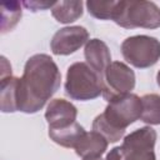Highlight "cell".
I'll list each match as a JSON object with an SVG mask.
<instances>
[{
	"mask_svg": "<svg viewBox=\"0 0 160 160\" xmlns=\"http://www.w3.org/2000/svg\"><path fill=\"white\" fill-rule=\"evenodd\" d=\"M61 74L51 56L35 54L25 64L24 74L18 80L16 108L25 114H35L58 91Z\"/></svg>",
	"mask_w": 160,
	"mask_h": 160,
	"instance_id": "6da1fadb",
	"label": "cell"
},
{
	"mask_svg": "<svg viewBox=\"0 0 160 160\" xmlns=\"http://www.w3.org/2000/svg\"><path fill=\"white\" fill-rule=\"evenodd\" d=\"M141 98L135 94H126L109 101L105 111L92 121V130L101 134L108 142L119 141L126 128L141 116Z\"/></svg>",
	"mask_w": 160,
	"mask_h": 160,
	"instance_id": "7a4b0ae2",
	"label": "cell"
},
{
	"mask_svg": "<svg viewBox=\"0 0 160 160\" xmlns=\"http://www.w3.org/2000/svg\"><path fill=\"white\" fill-rule=\"evenodd\" d=\"M111 20L125 29H156L160 28V8L146 0H121L116 2Z\"/></svg>",
	"mask_w": 160,
	"mask_h": 160,
	"instance_id": "3957f363",
	"label": "cell"
},
{
	"mask_svg": "<svg viewBox=\"0 0 160 160\" xmlns=\"http://www.w3.org/2000/svg\"><path fill=\"white\" fill-rule=\"evenodd\" d=\"M65 92L72 100L96 99L102 94L101 78L86 62H74L68 68Z\"/></svg>",
	"mask_w": 160,
	"mask_h": 160,
	"instance_id": "277c9868",
	"label": "cell"
},
{
	"mask_svg": "<svg viewBox=\"0 0 160 160\" xmlns=\"http://www.w3.org/2000/svg\"><path fill=\"white\" fill-rule=\"evenodd\" d=\"M124 59L138 69L155 65L160 59V41L148 35H135L125 39L121 44Z\"/></svg>",
	"mask_w": 160,
	"mask_h": 160,
	"instance_id": "5b68a950",
	"label": "cell"
},
{
	"mask_svg": "<svg viewBox=\"0 0 160 160\" xmlns=\"http://www.w3.org/2000/svg\"><path fill=\"white\" fill-rule=\"evenodd\" d=\"M102 98L109 102L130 94L135 88V72L121 61H112L101 79Z\"/></svg>",
	"mask_w": 160,
	"mask_h": 160,
	"instance_id": "8992f818",
	"label": "cell"
},
{
	"mask_svg": "<svg viewBox=\"0 0 160 160\" xmlns=\"http://www.w3.org/2000/svg\"><path fill=\"white\" fill-rule=\"evenodd\" d=\"M156 131L151 126L136 129L125 136L121 148L124 160H156L155 146Z\"/></svg>",
	"mask_w": 160,
	"mask_h": 160,
	"instance_id": "52a82bcc",
	"label": "cell"
},
{
	"mask_svg": "<svg viewBox=\"0 0 160 160\" xmlns=\"http://www.w3.org/2000/svg\"><path fill=\"white\" fill-rule=\"evenodd\" d=\"M89 41V32L82 26H66L58 30L51 41L50 48L55 55H70L79 50Z\"/></svg>",
	"mask_w": 160,
	"mask_h": 160,
	"instance_id": "ba28073f",
	"label": "cell"
},
{
	"mask_svg": "<svg viewBox=\"0 0 160 160\" xmlns=\"http://www.w3.org/2000/svg\"><path fill=\"white\" fill-rule=\"evenodd\" d=\"M78 109L74 104L65 99H54L49 102L45 119L50 129H61L76 122Z\"/></svg>",
	"mask_w": 160,
	"mask_h": 160,
	"instance_id": "9c48e42d",
	"label": "cell"
},
{
	"mask_svg": "<svg viewBox=\"0 0 160 160\" xmlns=\"http://www.w3.org/2000/svg\"><path fill=\"white\" fill-rule=\"evenodd\" d=\"M86 64L102 79L111 61V54L108 45L100 39H90L85 44L84 50Z\"/></svg>",
	"mask_w": 160,
	"mask_h": 160,
	"instance_id": "30bf717a",
	"label": "cell"
},
{
	"mask_svg": "<svg viewBox=\"0 0 160 160\" xmlns=\"http://www.w3.org/2000/svg\"><path fill=\"white\" fill-rule=\"evenodd\" d=\"M108 140L96 131L84 132V135L79 139L75 145V152L82 160H92L99 159L108 149Z\"/></svg>",
	"mask_w": 160,
	"mask_h": 160,
	"instance_id": "8fae6325",
	"label": "cell"
},
{
	"mask_svg": "<svg viewBox=\"0 0 160 160\" xmlns=\"http://www.w3.org/2000/svg\"><path fill=\"white\" fill-rule=\"evenodd\" d=\"M84 132H85V129L80 124L74 122L66 128L50 129L49 136L58 145H60L62 148H72L74 149L76 142L79 141V139L84 135Z\"/></svg>",
	"mask_w": 160,
	"mask_h": 160,
	"instance_id": "7c38bea8",
	"label": "cell"
},
{
	"mask_svg": "<svg viewBox=\"0 0 160 160\" xmlns=\"http://www.w3.org/2000/svg\"><path fill=\"white\" fill-rule=\"evenodd\" d=\"M82 1H56L51 8L54 19L61 24H70L82 16Z\"/></svg>",
	"mask_w": 160,
	"mask_h": 160,
	"instance_id": "4fadbf2b",
	"label": "cell"
},
{
	"mask_svg": "<svg viewBox=\"0 0 160 160\" xmlns=\"http://www.w3.org/2000/svg\"><path fill=\"white\" fill-rule=\"evenodd\" d=\"M19 78L12 75L1 78L0 82V100H1V111L2 112H15L16 108V86Z\"/></svg>",
	"mask_w": 160,
	"mask_h": 160,
	"instance_id": "5bb4252c",
	"label": "cell"
},
{
	"mask_svg": "<svg viewBox=\"0 0 160 160\" xmlns=\"http://www.w3.org/2000/svg\"><path fill=\"white\" fill-rule=\"evenodd\" d=\"M140 120L149 125H160V95L146 94L141 98Z\"/></svg>",
	"mask_w": 160,
	"mask_h": 160,
	"instance_id": "9a60e30c",
	"label": "cell"
},
{
	"mask_svg": "<svg viewBox=\"0 0 160 160\" xmlns=\"http://www.w3.org/2000/svg\"><path fill=\"white\" fill-rule=\"evenodd\" d=\"M21 18V4L10 1L1 4V34L10 31Z\"/></svg>",
	"mask_w": 160,
	"mask_h": 160,
	"instance_id": "2e32d148",
	"label": "cell"
},
{
	"mask_svg": "<svg viewBox=\"0 0 160 160\" xmlns=\"http://www.w3.org/2000/svg\"><path fill=\"white\" fill-rule=\"evenodd\" d=\"M118 1H99V0H89L85 2L88 11L91 16L99 20H111L115 6Z\"/></svg>",
	"mask_w": 160,
	"mask_h": 160,
	"instance_id": "e0dca14e",
	"label": "cell"
},
{
	"mask_svg": "<svg viewBox=\"0 0 160 160\" xmlns=\"http://www.w3.org/2000/svg\"><path fill=\"white\" fill-rule=\"evenodd\" d=\"M55 2L56 1H36V0H34V1H22L21 4L31 11H39V10H46L49 8L51 9L55 5Z\"/></svg>",
	"mask_w": 160,
	"mask_h": 160,
	"instance_id": "ac0fdd59",
	"label": "cell"
},
{
	"mask_svg": "<svg viewBox=\"0 0 160 160\" xmlns=\"http://www.w3.org/2000/svg\"><path fill=\"white\" fill-rule=\"evenodd\" d=\"M105 160H124L121 148H120V146H116V148L111 149V150H110V152H108V155H106V159H105Z\"/></svg>",
	"mask_w": 160,
	"mask_h": 160,
	"instance_id": "d6986e66",
	"label": "cell"
},
{
	"mask_svg": "<svg viewBox=\"0 0 160 160\" xmlns=\"http://www.w3.org/2000/svg\"><path fill=\"white\" fill-rule=\"evenodd\" d=\"M156 81H158V85L160 88V70L158 71V75H156Z\"/></svg>",
	"mask_w": 160,
	"mask_h": 160,
	"instance_id": "ffe728a7",
	"label": "cell"
},
{
	"mask_svg": "<svg viewBox=\"0 0 160 160\" xmlns=\"http://www.w3.org/2000/svg\"><path fill=\"white\" fill-rule=\"evenodd\" d=\"M92 160H102L101 158H99V159H92Z\"/></svg>",
	"mask_w": 160,
	"mask_h": 160,
	"instance_id": "44dd1931",
	"label": "cell"
}]
</instances>
